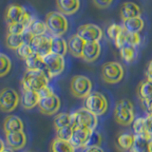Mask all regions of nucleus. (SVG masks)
<instances>
[{"mask_svg":"<svg viewBox=\"0 0 152 152\" xmlns=\"http://www.w3.org/2000/svg\"><path fill=\"white\" fill-rule=\"evenodd\" d=\"M49 83L50 77L44 70L40 69H27L21 80L22 88L34 90L37 92L49 86Z\"/></svg>","mask_w":152,"mask_h":152,"instance_id":"f257e3e1","label":"nucleus"},{"mask_svg":"<svg viewBox=\"0 0 152 152\" xmlns=\"http://www.w3.org/2000/svg\"><path fill=\"white\" fill-rule=\"evenodd\" d=\"M113 116L115 122L122 126H129L135 120L134 106L128 99H121L116 102Z\"/></svg>","mask_w":152,"mask_h":152,"instance_id":"f03ea898","label":"nucleus"},{"mask_svg":"<svg viewBox=\"0 0 152 152\" xmlns=\"http://www.w3.org/2000/svg\"><path fill=\"white\" fill-rule=\"evenodd\" d=\"M48 31L51 36H63L68 31L69 22L65 14L60 12H50L47 14L45 20Z\"/></svg>","mask_w":152,"mask_h":152,"instance_id":"7ed1b4c3","label":"nucleus"},{"mask_svg":"<svg viewBox=\"0 0 152 152\" xmlns=\"http://www.w3.org/2000/svg\"><path fill=\"white\" fill-rule=\"evenodd\" d=\"M84 107L97 117L104 115L108 110V101L104 95L99 91H91L84 99Z\"/></svg>","mask_w":152,"mask_h":152,"instance_id":"20e7f679","label":"nucleus"},{"mask_svg":"<svg viewBox=\"0 0 152 152\" xmlns=\"http://www.w3.org/2000/svg\"><path fill=\"white\" fill-rule=\"evenodd\" d=\"M125 76V70L123 66L117 61L107 62L102 66L101 77L104 83L115 85L120 83Z\"/></svg>","mask_w":152,"mask_h":152,"instance_id":"39448f33","label":"nucleus"},{"mask_svg":"<svg viewBox=\"0 0 152 152\" xmlns=\"http://www.w3.org/2000/svg\"><path fill=\"white\" fill-rule=\"evenodd\" d=\"M92 91V82L85 75H75L70 81V93L78 99H85Z\"/></svg>","mask_w":152,"mask_h":152,"instance_id":"423d86ee","label":"nucleus"},{"mask_svg":"<svg viewBox=\"0 0 152 152\" xmlns=\"http://www.w3.org/2000/svg\"><path fill=\"white\" fill-rule=\"evenodd\" d=\"M46 68V73L50 78H54L63 73L65 69L66 62L63 55L56 54L50 52L48 55L43 57Z\"/></svg>","mask_w":152,"mask_h":152,"instance_id":"0eeeda50","label":"nucleus"},{"mask_svg":"<svg viewBox=\"0 0 152 152\" xmlns=\"http://www.w3.org/2000/svg\"><path fill=\"white\" fill-rule=\"evenodd\" d=\"M72 115V126H87L91 129H96L98 126V117L90 112L86 107L78 108L71 113Z\"/></svg>","mask_w":152,"mask_h":152,"instance_id":"6e6552de","label":"nucleus"},{"mask_svg":"<svg viewBox=\"0 0 152 152\" xmlns=\"http://www.w3.org/2000/svg\"><path fill=\"white\" fill-rule=\"evenodd\" d=\"M20 97L15 89L5 88L0 91V110L5 113L12 112L18 107Z\"/></svg>","mask_w":152,"mask_h":152,"instance_id":"1a4fd4ad","label":"nucleus"},{"mask_svg":"<svg viewBox=\"0 0 152 152\" xmlns=\"http://www.w3.org/2000/svg\"><path fill=\"white\" fill-rule=\"evenodd\" d=\"M37 107L42 114L47 116H52L59 111L61 107V100L55 93H53L50 96L40 98Z\"/></svg>","mask_w":152,"mask_h":152,"instance_id":"9d476101","label":"nucleus"},{"mask_svg":"<svg viewBox=\"0 0 152 152\" xmlns=\"http://www.w3.org/2000/svg\"><path fill=\"white\" fill-rule=\"evenodd\" d=\"M77 34L86 42H100L103 38V31L96 24L87 23L77 28Z\"/></svg>","mask_w":152,"mask_h":152,"instance_id":"9b49d317","label":"nucleus"},{"mask_svg":"<svg viewBox=\"0 0 152 152\" xmlns=\"http://www.w3.org/2000/svg\"><path fill=\"white\" fill-rule=\"evenodd\" d=\"M93 130L94 129L87 126H73V133L70 140L71 144L75 146L76 149H83L87 147Z\"/></svg>","mask_w":152,"mask_h":152,"instance_id":"f8f14e48","label":"nucleus"},{"mask_svg":"<svg viewBox=\"0 0 152 152\" xmlns=\"http://www.w3.org/2000/svg\"><path fill=\"white\" fill-rule=\"evenodd\" d=\"M31 46L36 54L44 57L51 52V35L48 36L44 34L33 36L31 42Z\"/></svg>","mask_w":152,"mask_h":152,"instance_id":"ddd939ff","label":"nucleus"},{"mask_svg":"<svg viewBox=\"0 0 152 152\" xmlns=\"http://www.w3.org/2000/svg\"><path fill=\"white\" fill-rule=\"evenodd\" d=\"M136 140V135L133 131L121 132L117 135L115 139V144L117 148L122 152H131L134 142Z\"/></svg>","mask_w":152,"mask_h":152,"instance_id":"4468645a","label":"nucleus"},{"mask_svg":"<svg viewBox=\"0 0 152 152\" xmlns=\"http://www.w3.org/2000/svg\"><path fill=\"white\" fill-rule=\"evenodd\" d=\"M6 142L13 150H21L27 144V136L24 130L6 133Z\"/></svg>","mask_w":152,"mask_h":152,"instance_id":"2eb2a0df","label":"nucleus"},{"mask_svg":"<svg viewBox=\"0 0 152 152\" xmlns=\"http://www.w3.org/2000/svg\"><path fill=\"white\" fill-rule=\"evenodd\" d=\"M27 12L28 11L24 7L19 6V5H15V4H12V5H10L7 9L6 14H5V19H6V22L8 25L13 24V23H17L23 20Z\"/></svg>","mask_w":152,"mask_h":152,"instance_id":"dca6fc26","label":"nucleus"},{"mask_svg":"<svg viewBox=\"0 0 152 152\" xmlns=\"http://www.w3.org/2000/svg\"><path fill=\"white\" fill-rule=\"evenodd\" d=\"M40 101L39 93L34 90L22 88V95L20 98V102L24 109L26 110H31L38 106Z\"/></svg>","mask_w":152,"mask_h":152,"instance_id":"f3484780","label":"nucleus"},{"mask_svg":"<svg viewBox=\"0 0 152 152\" xmlns=\"http://www.w3.org/2000/svg\"><path fill=\"white\" fill-rule=\"evenodd\" d=\"M101 54V44L100 42H87L84 47L82 59L87 63L96 61Z\"/></svg>","mask_w":152,"mask_h":152,"instance_id":"a211bd4d","label":"nucleus"},{"mask_svg":"<svg viewBox=\"0 0 152 152\" xmlns=\"http://www.w3.org/2000/svg\"><path fill=\"white\" fill-rule=\"evenodd\" d=\"M86 42L77 33L71 35L68 40V50L69 53L76 58H82V53Z\"/></svg>","mask_w":152,"mask_h":152,"instance_id":"6ab92c4d","label":"nucleus"},{"mask_svg":"<svg viewBox=\"0 0 152 152\" xmlns=\"http://www.w3.org/2000/svg\"><path fill=\"white\" fill-rule=\"evenodd\" d=\"M141 14H142L141 8L136 3L127 1L122 4L120 9V16L122 21H125L126 19H129L132 17L141 16Z\"/></svg>","mask_w":152,"mask_h":152,"instance_id":"aec40b11","label":"nucleus"},{"mask_svg":"<svg viewBox=\"0 0 152 152\" xmlns=\"http://www.w3.org/2000/svg\"><path fill=\"white\" fill-rule=\"evenodd\" d=\"M58 11L65 15H72L78 12L80 0H56Z\"/></svg>","mask_w":152,"mask_h":152,"instance_id":"412c9836","label":"nucleus"},{"mask_svg":"<svg viewBox=\"0 0 152 152\" xmlns=\"http://www.w3.org/2000/svg\"><path fill=\"white\" fill-rule=\"evenodd\" d=\"M49 150L50 152H76L75 146L70 141L60 139L58 137H55L50 142Z\"/></svg>","mask_w":152,"mask_h":152,"instance_id":"4be33fe9","label":"nucleus"},{"mask_svg":"<svg viewBox=\"0 0 152 152\" xmlns=\"http://www.w3.org/2000/svg\"><path fill=\"white\" fill-rule=\"evenodd\" d=\"M131 126H132V131L134 132V134L136 136L145 137L148 140L152 139L149 132H148V129H147L145 116V117H136Z\"/></svg>","mask_w":152,"mask_h":152,"instance_id":"5701e85b","label":"nucleus"},{"mask_svg":"<svg viewBox=\"0 0 152 152\" xmlns=\"http://www.w3.org/2000/svg\"><path fill=\"white\" fill-rule=\"evenodd\" d=\"M3 128H4L5 133L20 131V130L24 129V124L18 116L10 115L5 118L4 124H3Z\"/></svg>","mask_w":152,"mask_h":152,"instance_id":"b1692460","label":"nucleus"},{"mask_svg":"<svg viewBox=\"0 0 152 152\" xmlns=\"http://www.w3.org/2000/svg\"><path fill=\"white\" fill-rule=\"evenodd\" d=\"M123 26L127 31L140 33L145 28V21L141 16L132 17L123 21Z\"/></svg>","mask_w":152,"mask_h":152,"instance_id":"393cba45","label":"nucleus"},{"mask_svg":"<svg viewBox=\"0 0 152 152\" xmlns=\"http://www.w3.org/2000/svg\"><path fill=\"white\" fill-rule=\"evenodd\" d=\"M68 51V42L63 37L51 36V52L65 56Z\"/></svg>","mask_w":152,"mask_h":152,"instance_id":"a878e982","label":"nucleus"},{"mask_svg":"<svg viewBox=\"0 0 152 152\" xmlns=\"http://www.w3.org/2000/svg\"><path fill=\"white\" fill-rule=\"evenodd\" d=\"M24 62L26 64L27 69H40L44 70L46 72L45 63L44 60H43V57L36 54L35 52H33L31 56H28Z\"/></svg>","mask_w":152,"mask_h":152,"instance_id":"bb28decb","label":"nucleus"},{"mask_svg":"<svg viewBox=\"0 0 152 152\" xmlns=\"http://www.w3.org/2000/svg\"><path fill=\"white\" fill-rule=\"evenodd\" d=\"M28 31H30L33 36L44 35L48 31V27H47L46 22L33 17L30 26L28 28Z\"/></svg>","mask_w":152,"mask_h":152,"instance_id":"cd10ccee","label":"nucleus"},{"mask_svg":"<svg viewBox=\"0 0 152 152\" xmlns=\"http://www.w3.org/2000/svg\"><path fill=\"white\" fill-rule=\"evenodd\" d=\"M66 126H72V115H71V113L62 112L57 114L53 119L54 129H59V128Z\"/></svg>","mask_w":152,"mask_h":152,"instance_id":"c85d7f7f","label":"nucleus"},{"mask_svg":"<svg viewBox=\"0 0 152 152\" xmlns=\"http://www.w3.org/2000/svg\"><path fill=\"white\" fill-rule=\"evenodd\" d=\"M120 50V55H121V58L126 62V63H132L134 59L136 58V55H137V50H136V47L132 46V45H124L122 48L119 49Z\"/></svg>","mask_w":152,"mask_h":152,"instance_id":"c756f323","label":"nucleus"},{"mask_svg":"<svg viewBox=\"0 0 152 152\" xmlns=\"http://www.w3.org/2000/svg\"><path fill=\"white\" fill-rule=\"evenodd\" d=\"M138 96L140 100L152 98V82L148 80L142 81L138 87Z\"/></svg>","mask_w":152,"mask_h":152,"instance_id":"7c9ffc66","label":"nucleus"},{"mask_svg":"<svg viewBox=\"0 0 152 152\" xmlns=\"http://www.w3.org/2000/svg\"><path fill=\"white\" fill-rule=\"evenodd\" d=\"M25 44L22 34H12L8 33L6 36V45L10 50H16L21 45Z\"/></svg>","mask_w":152,"mask_h":152,"instance_id":"2f4dec72","label":"nucleus"},{"mask_svg":"<svg viewBox=\"0 0 152 152\" xmlns=\"http://www.w3.org/2000/svg\"><path fill=\"white\" fill-rule=\"evenodd\" d=\"M12 69V61L5 53L0 52V77L6 76Z\"/></svg>","mask_w":152,"mask_h":152,"instance_id":"473e14b6","label":"nucleus"},{"mask_svg":"<svg viewBox=\"0 0 152 152\" xmlns=\"http://www.w3.org/2000/svg\"><path fill=\"white\" fill-rule=\"evenodd\" d=\"M147 144H148V139L145 137L136 136L134 146L131 152H147Z\"/></svg>","mask_w":152,"mask_h":152,"instance_id":"72a5a7b5","label":"nucleus"},{"mask_svg":"<svg viewBox=\"0 0 152 152\" xmlns=\"http://www.w3.org/2000/svg\"><path fill=\"white\" fill-rule=\"evenodd\" d=\"M15 51H16V55L23 61H25L28 56H31L34 52L31 44H26V43L21 45Z\"/></svg>","mask_w":152,"mask_h":152,"instance_id":"f704fd0d","label":"nucleus"},{"mask_svg":"<svg viewBox=\"0 0 152 152\" xmlns=\"http://www.w3.org/2000/svg\"><path fill=\"white\" fill-rule=\"evenodd\" d=\"M55 133H56V137L60 138V139L70 141L71 137H72V133H73V126H66L64 127H61L59 129H56Z\"/></svg>","mask_w":152,"mask_h":152,"instance_id":"c9c22d12","label":"nucleus"},{"mask_svg":"<svg viewBox=\"0 0 152 152\" xmlns=\"http://www.w3.org/2000/svg\"><path fill=\"white\" fill-rule=\"evenodd\" d=\"M123 30H124L123 25H119V24L113 23V24H111V25L108 26L107 30V33L108 37L113 41Z\"/></svg>","mask_w":152,"mask_h":152,"instance_id":"e433bc0d","label":"nucleus"},{"mask_svg":"<svg viewBox=\"0 0 152 152\" xmlns=\"http://www.w3.org/2000/svg\"><path fill=\"white\" fill-rule=\"evenodd\" d=\"M102 142H103L102 134L98 132L96 129H94L91 136L89 138V141L87 146H102Z\"/></svg>","mask_w":152,"mask_h":152,"instance_id":"4c0bfd02","label":"nucleus"},{"mask_svg":"<svg viewBox=\"0 0 152 152\" xmlns=\"http://www.w3.org/2000/svg\"><path fill=\"white\" fill-rule=\"evenodd\" d=\"M126 40H127V31H126V28H124V30L113 40V43L117 49H120L124 45H126Z\"/></svg>","mask_w":152,"mask_h":152,"instance_id":"58836bf2","label":"nucleus"},{"mask_svg":"<svg viewBox=\"0 0 152 152\" xmlns=\"http://www.w3.org/2000/svg\"><path fill=\"white\" fill-rule=\"evenodd\" d=\"M141 42H142V37L140 35V33H134V32L127 31L126 44L132 45V46H134V47H137V46H139L141 44Z\"/></svg>","mask_w":152,"mask_h":152,"instance_id":"ea45409f","label":"nucleus"},{"mask_svg":"<svg viewBox=\"0 0 152 152\" xmlns=\"http://www.w3.org/2000/svg\"><path fill=\"white\" fill-rule=\"evenodd\" d=\"M113 1L114 0H92L94 6L101 10L109 8L112 5Z\"/></svg>","mask_w":152,"mask_h":152,"instance_id":"a19ab883","label":"nucleus"},{"mask_svg":"<svg viewBox=\"0 0 152 152\" xmlns=\"http://www.w3.org/2000/svg\"><path fill=\"white\" fill-rule=\"evenodd\" d=\"M141 104L146 113H152V98L146 100H141Z\"/></svg>","mask_w":152,"mask_h":152,"instance_id":"79ce46f5","label":"nucleus"},{"mask_svg":"<svg viewBox=\"0 0 152 152\" xmlns=\"http://www.w3.org/2000/svg\"><path fill=\"white\" fill-rule=\"evenodd\" d=\"M38 93H39L40 98H42V97L50 96V95L53 94L54 91H53V88H52L51 87H50V85H49V86H47V87H45L44 88H42Z\"/></svg>","mask_w":152,"mask_h":152,"instance_id":"37998d69","label":"nucleus"},{"mask_svg":"<svg viewBox=\"0 0 152 152\" xmlns=\"http://www.w3.org/2000/svg\"><path fill=\"white\" fill-rule=\"evenodd\" d=\"M82 152H107L103 146H87L83 148Z\"/></svg>","mask_w":152,"mask_h":152,"instance_id":"c03bdc74","label":"nucleus"},{"mask_svg":"<svg viewBox=\"0 0 152 152\" xmlns=\"http://www.w3.org/2000/svg\"><path fill=\"white\" fill-rule=\"evenodd\" d=\"M145 118H146L147 129H148V132L152 138V113H146Z\"/></svg>","mask_w":152,"mask_h":152,"instance_id":"a18cd8bd","label":"nucleus"},{"mask_svg":"<svg viewBox=\"0 0 152 152\" xmlns=\"http://www.w3.org/2000/svg\"><path fill=\"white\" fill-rule=\"evenodd\" d=\"M145 76H146V80L152 82V62L150 61L148 66H147L146 69V72H145Z\"/></svg>","mask_w":152,"mask_h":152,"instance_id":"49530a36","label":"nucleus"},{"mask_svg":"<svg viewBox=\"0 0 152 152\" xmlns=\"http://www.w3.org/2000/svg\"><path fill=\"white\" fill-rule=\"evenodd\" d=\"M6 148V146H5V142H3V140L0 138V152H3V150Z\"/></svg>","mask_w":152,"mask_h":152,"instance_id":"de8ad7c7","label":"nucleus"},{"mask_svg":"<svg viewBox=\"0 0 152 152\" xmlns=\"http://www.w3.org/2000/svg\"><path fill=\"white\" fill-rule=\"evenodd\" d=\"M147 152H152V139L148 140V144H147Z\"/></svg>","mask_w":152,"mask_h":152,"instance_id":"09e8293b","label":"nucleus"},{"mask_svg":"<svg viewBox=\"0 0 152 152\" xmlns=\"http://www.w3.org/2000/svg\"><path fill=\"white\" fill-rule=\"evenodd\" d=\"M15 150H13V149H12L11 147H8V148H5L4 150H3V152H14Z\"/></svg>","mask_w":152,"mask_h":152,"instance_id":"8fccbe9b","label":"nucleus"},{"mask_svg":"<svg viewBox=\"0 0 152 152\" xmlns=\"http://www.w3.org/2000/svg\"><path fill=\"white\" fill-rule=\"evenodd\" d=\"M25 152H36V151H32V150H28V151H25Z\"/></svg>","mask_w":152,"mask_h":152,"instance_id":"3c124183","label":"nucleus"},{"mask_svg":"<svg viewBox=\"0 0 152 152\" xmlns=\"http://www.w3.org/2000/svg\"><path fill=\"white\" fill-rule=\"evenodd\" d=\"M151 62H152V60H151Z\"/></svg>","mask_w":152,"mask_h":152,"instance_id":"603ef678","label":"nucleus"}]
</instances>
